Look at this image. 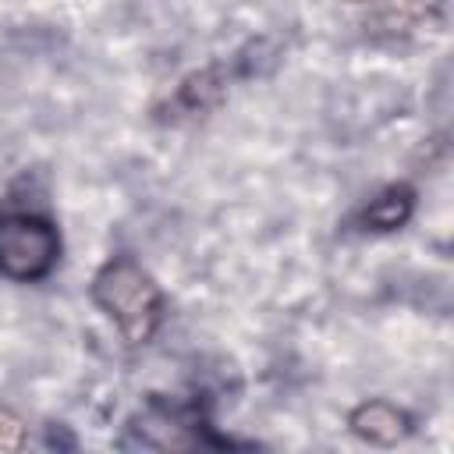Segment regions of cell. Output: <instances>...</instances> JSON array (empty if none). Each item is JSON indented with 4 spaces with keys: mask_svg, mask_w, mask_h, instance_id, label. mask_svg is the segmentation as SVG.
Segmentation results:
<instances>
[{
    "mask_svg": "<svg viewBox=\"0 0 454 454\" xmlns=\"http://www.w3.org/2000/svg\"><path fill=\"white\" fill-rule=\"evenodd\" d=\"M89 294L117 323L128 344L153 340L163 316V294H160V284L135 259L114 255L110 262H103L99 273L92 277Z\"/></svg>",
    "mask_w": 454,
    "mask_h": 454,
    "instance_id": "6da1fadb",
    "label": "cell"
},
{
    "mask_svg": "<svg viewBox=\"0 0 454 454\" xmlns=\"http://www.w3.org/2000/svg\"><path fill=\"white\" fill-rule=\"evenodd\" d=\"M124 450H195V447H231L227 436H216L209 419L195 404L149 397L142 411H135L117 440Z\"/></svg>",
    "mask_w": 454,
    "mask_h": 454,
    "instance_id": "7a4b0ae2",
    "label": "cell"
},
{
    "mask_svg": "<svg viewBox=\"0 0 454 454\" xmlns=\"http://www.w3.org/2000/svg\"><path fill=\"white\" fill-rule=\"evenodd\" d=\"M60 259V234L39 213H0V273L21 284L43 280Z\"/></svg>",
    "mask_w": 454,
    "mask_h": 454,
    "instance_id": "3957f363",
    "label": "cell"
},
{
    "mask_svg": "<svg viewBox=\"0 0 454 454\" xmlns=\"http://www.w3.org/2000/svg\"><path fill=\"white\" fill-rule=\"evenodd\" d=\"M227 96V67L213 64V67H202V71H192L177 82L174 96L167 99V117L163 121H184V117H199V114H209L223 103Z\"/></svg>",
    "mask_w": 454,
    "mask_h": 454,
    "instance_id": "277c9868",
    "label": "cell"
},
{
    "mask_svg": "<svg viewBox=\"0 0 454 454\" xmlns=\"http://www.w3.org/2000/svg\"><path fill=\"white\" fill-rule=\"evenodd\" d=\"M348 426L358 440H365L372 447H394L408 436L411 419L401 408H394L390 401H362L358 408H351Z\"/></svg>",
    "mask_w": 454,
    "mask_h": 454,
    "instance_id": "5b68a950",
    "label": "cell"
},
{
    "mask_svg": "<svg viewBox=\"0 0 454 454\" xmlns=\"http://www.w3.org/2000/svg\"><path fill=\"white\" fill-rule=\"evenodd\" d=\"M411 213H415V188L404 184V181H397V184H387L380 195H372V199L358 209L355 223L365 227V231H380V234H383V231L404 227V223L411 220Z\"/></svg>",
    "mask_w": 454,
    "mask_h": 454,
    "instance_id": "8992f818",
    "label": "cell"
},
{
    "mask_svg": "<svg viewBox=\"0 0 454 454\" xmlns=\"http://www.w3.org/2000/svg\"><path fill=\"white\" fill-rule=\"evenodd\" d=\"M422 21H426L422 4H394V7H383L372 18H365V32L369 35H408Z\"/></svg>",
    "mask_w": 454,
    "mask_h": 454,
    "instance_id": "52a82bcc",
    "label": "cell"
},
{
    "mask_svg": "<svg viewBox=\"0 0 454 454\" xmlns=\"http://www.w3.org/2000/svg\"><path fill=\"white\" fill-rule=\"evenodd\" d=\"M25 440H28L25 422L11 411H0V450H18V447H25Z\"/></svg>",
    "mask_w": 454,
    "mask_h": 454,
    "instance_id": "ba28073f",
    "label": "cell"
}]
</instances>
